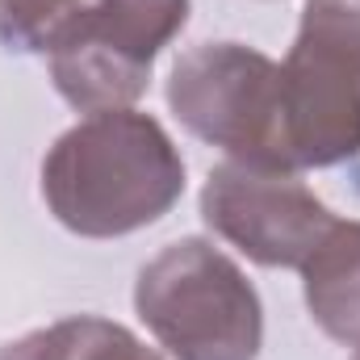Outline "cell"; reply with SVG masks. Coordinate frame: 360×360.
Returning a JSON list of instances; mask_svg holds the SVG:
<instances>
[{
    "label": "cell",
    "mask_w": 360,
    "mask_h": 360,
    "mask_svg": "<svg viewBox=\"0 0 360 360\" xmlns=\"http://www.w3.org/2000/svg\"><path fill=\"white\" fill-rule=\"evenodd\" d=\"M184 193V160L139 109L89 113L42 160V197L80 239H122L160 222Z\"/></svg>",
    "instance_id": "1"
},
{
    "label": "cell",
    "mask_w": 360,
    "mask_h": 360,
    "mask_svg": "<svg viewBox=\"0 0 360 360\" xmlns=\"http://www.w3.org/2000/svg\"><path fill=\"white\" fill-rule=\"evenodd\" d=\"M134 310L172 360H256L264 306L243 269L205 239L168 243L134 281Z\"/></svg>",
    "instance_id": "2"
},
{
    "label": "cell",
    "mask_w": 360,
    "mask_h": 360,
    "mask_svg": "<svg viewBox=\"0 0 360 360\" xmlns=\"http://www.w3.org/2000/svg\"><path fill=\"white\" fill-rule=\"evenodd\" d=\"M168 105L188 134L235 164L297 172L285 130L281 63L243 42H201L168 72Z\"/></svg>",
    "instance_id": "3"
},
{
    "label": "cell",
    "mask_w": 360,
    "mask_h": 360,
    "mask_svg": "<svg viewBox=\"0 0 360 360\" xmlns=\"http://www.w3.org/2000/svg\"><path fill=\"white\" fill-rule=\"evenodd\" d=\"M297 172L360 155V0H306L281 63Z\"/></svg>",
    "instance_id": "4"
},
{
    "label": "cell",
    "mask_w": 360,
    "mask_h": 360,
    "mask_svg": "<svg viewBox=\"0 0 360 360\" xmlns=\"http://www.w3.org/2000/svg\"><path fill=\"white\" fill-rule=\"evenodd\" d=\"M184 21L188 0H89L46 42L51 80L80 113L130 109Z\"/></svg>",
    "instance_id": "5"
},
{
    "label": "cell",
    "mask_w": 360,
    "mask_h": 360,
    "mask_svg": "<svg viewBox=\"0 0 360 360\" xmlns=\"http://www.w3.org/2000/svg\"><path fill=\"white\" fill-rule=\"evenodd\" d=\"M201 218L264 269H302L335 226V214L293 176L248 164H218L201 188Z\"/></svg>",
    "instance_id": "6"
},
{
    "label": "cell",
    "mask_w": 360,
    "mask_h": 360,
    "mask_svg": "<svg viewBox=\"0 0 360 360\" xmlns=\"http://www.w3.org/2000/svg\"><path fill=\"white\" fill-rule=\"evenodd\" d=\"M310 319L335 340L360 348V222L335 218L327 239L302 264Z\"/></svg>",
    "instance_id": "7"
},
{
    "label": "cell",
    "mask_w": 360,
    "mask_h": 360,
    "mask_svg": "<svg viewBox=\"0 0 360 360\" xmlns=\"http://www.w3.org/2000/svg\"><path fill=\"white\" fill-rule=\"evenodd\" d=\"M0 360H160V352H151L122 323H109L96 314H76V319H59V323L8 344Z\"/></svg>",
    "instance_id": "8"
},
{
    "label": "cell",
    "mask_w": 360,
    "mask_h": 360,
    "mask_svg": "<svg viewBox=\"0 0 360 360\" xmlns=\"http://www.w3.org/2000/svg\"><path fill=\"white\" fill-rule=\"evenodd\" d=\"M89 0H0V42L8 51H46L55 30Z\"/></svg>",
    "instance_id": "9"
},
{
    "label": "cell",
    "mask_w": 360,
    "mask_h": 360,
    "mask_svg": "<svg viewBox=\"0 0 360 360\" xmlns=\"http://www.w3.org/2000/svg\"><path fill=\"white\" fill-rule=\"evenodd\" d=\"M352 360H360V352H356V356H352Z\"/></svg>",
    "instance_id": "10"
}]
</instances>
